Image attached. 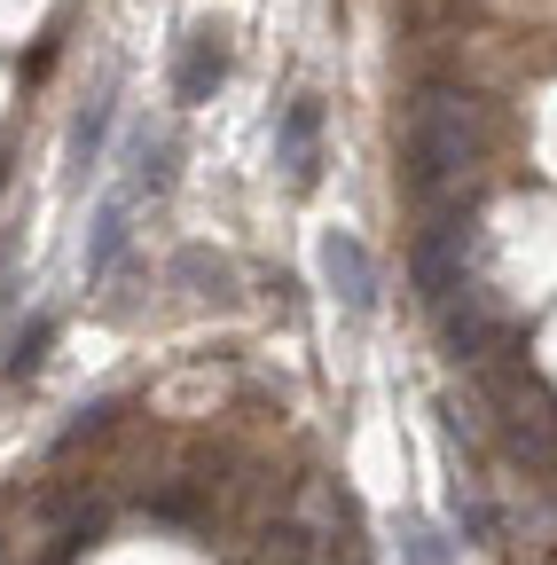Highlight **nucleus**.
<instances>
[{"label":"nucleus","mask_w":557,"mask_h":565,"mask_svg":"<svg viewBox=\"0 0 557 565\" xmlns=\"http://www.w3.org/2000/svg\"><path fill=\"white\" fill-rule=\"evenodd\" d=\"M400 150H408V189L432 204V196H448V189L479 166V150H486V110H479L471 95H456V87H425V95L408 103Z\"/></svg>","instance_id":"nucleus-1"},{"label":"nucleus","mask_w":557,"mask_h":565,"mask_svg":"<svg viewBox=\"0 0 557 565\" xmlns=\"http://www.w3.org/2000/svg\"><path fill=\"white\" fill-rule=\"evenodd\" d=\"M416 282H425V307H440V299H456L463 291V221L456 212H440V221L416 236Z\"/></svg>","instance_id":"nucleus-2"},{"label":"nucleus","mask_w":557,"mask_h":565,"mask_svg":"<svg viewBox=\"0 0 557 565\" xmlns=\"http://www.w3.org/2000/svg\"><path fill=\"white\" fill-rule=\"evenodd\" d=\"M228 79V24H196L173 55V95L181 103H213Z\"/></svg>","instance_id":"nucleus-3"},{"label":"nucleus","mask_w":557,"mask_h":565,"mask_svg":"<svg viewBox=\"0 0 557 565\" xmlns=\"http://www.w3.org/2000/svg\"><path fill=\"white\" fill-rule=\"evenodd\" d=\"M314 259H322V282H330V291L354 307V315H369V307H377V259H369V244H362V236L330 228Z\"/></svg>","instance_id":"nucleus-4"},{"label":"nucleus","mask_w":557,"mask_h":565,"mask_svg":"<svg viewBox=\"0 0 557 565\" xmlns=\"http://www.w3.org/2000/svg\"><path fill=\"white\" fill-rule=\"evenodd\" d=\"M275 166H283L299 189L322 173V103H314V95H299V103L283 110V126H275Z\"/></svg>","instance_id":"nucleus-5"},{"label":"nucleus","mask_w":557,"mask_h":565,"mask_svg":"<svg viewBox=\"0 0 557 565\" xmlns=\"http://www.w3.org/2000/svg\"><path fill=\"white\" fill-rule=\"evenodd\" d=\"M432 315H440V345L456 353V362H486V345H495V315H486V299L471 291V282H463L456 299H440Z\"/></svg>","instance_id":"nucleus-6"},{"label":"nucleus","mask_w":557,"mask_h":565,"mask_svg":"<svg viewBox=\"0 0 557 565\" xmlns=\"http://www.w3.org/2000/svg\"><path fill=\"white\" fill-rule=\"evenodd\" d=\"M110 118H118V71H110V79L95 87V103L72 118V150H63V158H72V181H87L95 166H103V141H110Z\"/></svg>","instance_id":"nucleus-7"},{"label":"nucleus","mask_w":557,"mask_h":565,"mask_svg":"<svg viewBox=\"0 0 557 565\" xmlns=\"http://www.w3.org/2000/svg\"><path fill=\"white\" fill-rule=\"evenodd\" d=\"M126 236H133V196H126V189H110V196H103V212H95V228H87V282H103V275L118 267Z\"/></svg>","instance_id":"nucleus-8"},{"label":"nucleus","mask_w":557,"mask_h":565,"mask_svg":"<svg viewBox=\"0 0 557 565\" xmlns=\"http://www.w3.org/2000/svg\"><path fill=\"white\" fill-rule=\"evenodd\" d=\"M173 282H213V291H228V259L221 252H173Z\"/></svg>","instance_id":"nucleus-9"},{"label":"nucleus","mask_w":557,"mask_h":565,"mask_svg":"<svg viewBox=\"0 0 557 565\" xmlns=\"http://www.w3.org/2000/svg\"><path fill=\"white\" fill-rule=\"evenodd\" d=\"M47 338H55V322L40 315V322H32V330L17 338V353H9V377H32V370L47 362Z\"/></svg>","instance_id":"nucleus-10"},{"label":"nucleus","mask_w":557,"mask_h":565,"mask_svg":"<svg viewBox=\"0 0 557 565\" xmlns=\"http://www.w3.org/2000/svg\"><path fill=\"white\" fill-rule=\"evenodd\" d=\"M400 542H408V565H448V542H440L425 519H408V526H400Z\"/></svg>","instance_id":"nucleus-11"}]
</instances>
